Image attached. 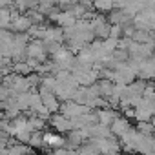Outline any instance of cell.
Instances as JSON below:
<instances>
[{
    "instance_id": "obj_1",
    "label": "cell",
    "mask_w": 155,
    "mask_h": 155,
    "mask_svg": "<svg viewBox=\"0 0 155 155\" xmlns=\"http://www.w3.org/2000/svg\"><path fill=\"white\" fill-rule=\"evenodd\" d=\"M91 108L81 102H75V101H66L60 104V113L66 115L68 119H77V117H82L86 113H90Z\"/></svg>"
},
{
    "instance_id": "obj_7",
    "label": "cell",
    "mask_w": 155,
    "mask_h": 155,
    "mask_svg": "<svg viewBox=\"0 0 155 155\" xmlns=\"http://www.w3.org/2000/svg\"><path fill=\"white\" fill-rule=\"evenodd\" d=\"M44 142H46V148L57 150L66 146V137H62L58 131H44Z\"/></svg>"
},
{
    "instance_id": "obj_8",
    "label": "cell",
    "mask_w": 155,
    "mask_h": 155,
    "mask_svg": "<svg viewBox=\"0 0 155 155\" xmlns=\"http://www.w3.org/2000/svg\"><path fill=\"white\" fill-rule=\"evenodd\" d=\"M33 26V20L28 17V15H18L13 22H11V31H15V33H28L29 31V28Z\"/></svg>"
},
{
    "instance_id": "obj_32",
    "label": "cell",
    "mask_w": 155,
    "mask_h": 155,
    "mask_svg": "<svg viewBox=\"0 0 155 155\" xmlns=\"http://www.w3.org/2000/svg\"><path fill=\"white\" fill-rule=\"evenodd\" d=\"M111 155H122V153H120V151H115V153H111Z\"/></svg>"
},
{
    "instance_id": "obj_25",
    "label": "cell",
    "mask_w": 155,
    "mask_h": 155,
    "mask_svg": "<svg viewBox=\"0 0 155 155\" xmlns=\"http://www.w3.org/2000/svg\"><path fill=\"white\" fill-rule=\"evenodd\" d=\"M26 15L33 20V24H42L44 22V13H40L37 8L35 9H29V11H26Z\"/></svg>"
},
{
    "instance_id": "obj_29",
    "label": "cell",
    "mask_w": 155,
    "mask_h": 155,
    "mask_svg": "<svg viewBox=\"0 0 155 155\" xmlns=\"http://www.w3.org/2000/svg\"><path fill=\"white\" fill-rule=\"evenodd\" d=\"M64 46L62 42H46V49H48V55H55L57 51H60Z\"/></svg>"
},
{
    "instance_id": "obj_34",
    "label": "cell",
    "mask_w": 155,
    "mask_h": 155,
    "mask_svg": "<svg viewBox=\"0 0 155 155\" xmlns=\"http://www.w3.org/2000/svg\"><path fill=\"white\" fill-rule=\"evenodd\" d=\"M95 155H106V153H95Z\"/></svg>"
},
{
    "instance_id": "obj_30",
    "label": "cell",
    "mask_w": 155,
    "mask_h": 155,
    "mask_svg": "<svg viewBox=\"0 0 155 155\" xmlns=\"http://www.w3.org/2000/svg\"><path fill=\"white\" fill-rule=\"evenodd\" d=\"M122 111H124V117L126 119H135V108H126Z\"/></svg>"
},
{
    "instance_id": "obj_35",
    "label": "cell",
    "mask_w": 155,
    "mask_h": 155,
    "mask_svg": "<svg viewBox=\"0 0 155 155\" xmlns=\"http://www.w3.org/2000/svg\"><path fill=\"white\" fill-rule=\"evenodd\" d=\"M131 155H133V153H131Z\"/></svg>"
},
{
    "instance_id": "obj_12",
    "label": "cell",
    "mask_w": 155,
    "mask_h": 155,
    "mask_svg": "<svg viewBox=\"0 0 155 155\" xmlns=\"http://www.w3.org/2000/svg\"><path fill=\"white\" fill-rule=\"evenodd\" d=\"M77 60H79L81 64H84V66H88V68H91L93 69V64H95V55H93V51L90 49V46H86V48H82L81 51H79V55H77Z\"/></svg>"
},
{
    "instance_id": "obj_11",
    "label": "cell",
    "mask_w": 155,
    "mask_h": 155,
    "mask_svg": "<svg viewBox=\"0 0 155 155\" xmlns=\"http://www.w3.org/2000/svg\"><path fill=\"white\" fill-rule=\"evenodd\" d=\"M119 117V111L115 108H104V110H99V122L104 124V126H110L115 122V119Z\"/></svg>"
},
{
    "instance_id": "obj_27",
    "label": "cell",
    "mask_w": 155,
    "mask_h": 155,
    "mask_svg": "<svg viewBox=\"0 0 155 155\" xmlns=\"http://www.w3.org/2000/svg\"><path fill=\"white\" fill-rule=\"evenodd\" d=\"M110 37L111 38H122L124 37V26H119V24H111V31H110Z\"/></svg>"
},
{
    "instance_id": "obj_10",
    "label": "cell",
    "mask_w": 155,
    "mask_h": 155,
    "mask_svg": "<svg viewBox=\"0 0 155 155\" xmlns=\"http://www.w3.org/2000/svg\"><path fill=\"white\" fill-rule=\"evenodd\" d=\"M131 128H133V126H131L130 119H126V117H120V115H119V117L115 119V122L111 124V133H113V135H117V137L120 139V137H122L126 131H130Z\"/></svg>"
},
{
    "instance_id": "obj_5",
    "label": "cell",
    "mask_w": 155,
    "mask_h": 155,
    "mask_svg": "<svg viewBox=\"0 0 155 155\" xmlns=\"http://www.w3.org/2000/svg\"><path fill=\"white\" fill-rule=\"evenodd\" d=\"M38 93L42 95V102L46 104V108L51 111V113H58L60 111V99L53 93V91H46V90H38Z\"/></svg>"
},
{
    "instance_id": "obj_28",
    "label": "cell",
    "mask_w": 155,
    "mask_h": 155,
    "mask_svg": "<svg viewBox=\"0 0 155 155\" xmlns=\"http://www.w3.org/2000/svg\"><path fill=\"white\" fill-rule=\"evenodd\" d=\"M119 44H120V40L119 38H106L104 40V46H106V49H108V53H113L115 49H119Z\"/></svg>"
},
{
    "instance_id": "obj_33",
    "label": "cell",
    "mask_w": 155,
    "mask_h": 155,
    "mask_svg": "<svg viewBox=\"0 0 155 155\" xmlns=\"http://www.w3.org/2000/svg\"><path fill=\"white\" fill-rule=\"evenodd\" d=\"M151 122H153V126H155V115H153V119H151Z\"/></svg>"
},
{
    "instance_id": "obj_4",
    "label": "cell",
    "mask_w": 155,
    "mask_h": 155,
    "mask_svg": "<svg viewBox=\"0 0 155 155\" xmlns=\"http://www.w3.org/2000/svg\"><path fill=\"white\" fill-rule=\"evenodd\" d=\"M135 79H139L137 73H135V71L128 66V62H126V64H120V68L115 71L113 82H115V84H124V86H128V84H131Z\"/></svg>"
},
{
    "instance_id": "obj_23",
    "label": "cell",
    "mask_w": 155,
    "mask_h": 155,
    "mask_svg": "<svg viewBox=\"0 0 155 155\" xmlns=\"http://www.w3.org/2000/svg\"><path fill=\"white\" fill-rule=\"evenodd\" d=\"M150 38H151V31H148V29H137L133 35V40L139 44H146V42H150Z\"/></svg>"
},
{
    "instance_id": "obj_21",
    "label": "cell",
    "mask_w": 155,
    "mask_h": 155,
    "mask_svg": "<svg viewBox=\"0 0 155 155\" xmlns=\"http://www.w3.org/2000/svg\"><path fill=\"white\" fill-rule=\"evenodd\" d=\"M13 73H18V75H24L28 77L29 73H33V69L29 68V64L24 60V62H13Z\"/></svg>"
},
{
    "instance_id": "obj_17",
    "label": "cell",
    "mask_w": 155,
    "mask_h": 155,
    "mask_svg": "<svg viewBox=\"0 0 155 155\" xmlns=\"http://www.w3.org/2000/svg\"><path fill=\"white\" fill-rule=\"evenodd\" d=\"M46 31H48V26L42 22V24H33L31 28H29V37L31 38H42L44 40V37H46Z\"/></svg>"
},
{
    "instance_id": "obj_22",
    "label": "cell",
    "mask_w": 155,
    "mask_h": 155,
    "mask_svg": "<svg viewBox=\"0 0 155 155\" xmlns=\"http://www.w3.org/2000/svg\"><path fill=\"white\" fill-rule=\"evenodd\" d=\"M137 131H140L142 135H155V126L151 120L146 122H137Z\"/></svg>"
},
{
    "instance_id": "obj_24",
    "label": "cell",
    "mask_w": 155,
    "mask_h": 155,
    "mask_svg": "<svg viewBox=\"0 0 155 155\" xmlns=\"http://www.w3.org/2000/svg\"><path fill=\"white\" fill-rule=\"evenodd\" d=\"M111 55L115 57V60H117L119 64H126V62L130 60V51H128V49H122V48L115 49V51H113Z\"/></svg>"
},
{
    "instance_id": "obj_3",
    "label": "cell",
    "mask_w": 155,
    "mask_h": 155,
    "mask_svg": "<svg viewBox=\"0 0 155 155\" xmlns=\"http://www.w3.org/2000/svg\"><path fill=\"white\" fill-rule=\"evenodd\" d=\"M49 124H51V128H53L55 131H58V133H69V131L73 130L71 119H68V117L62 115L60 111H58V113H53V115L49 117Z\"/></svg>"
},
{
    "instance_id": "obj_9",
    "label": "cell",
    "mask_w": 155,
    "mask_h": 155,
    "mask_svg": "<svg viewBox=\"0 0 155 155\" xmlns=\"http://www.w3.org/2000/svg\"><path fill=\"white\" fill-rule=\"evenodd\" d=\"M84 142H86V140H84L81 130H71L69 133H66V146H64V148H68V150H77V148H81Z\"/></svg>"
},
{
    "instance_id": "obj_19",
    "label": "cell",
    "mask_w": 155,
    "mask_h": 155,
    "mask_svg": "<svg viewBox=\"0 0 155 155\" xmlns=\"http://www.w3.org/2000/svg\"><path fill=\"white\" fill-rule=\"evenodd\" d=\"M46 128V119L38 117V115H31L29 117V130L31 131H42Z\"/></svg>"
},
{
    "instance_id": "obj_18",
    "label": "cell",
    "mask_w": 155,
    "mask_h": 155,
    "mask_svg": "<svg viewBox=\"0 0 155 155\" xmlns=\"http://www.w3.org/2000/svg\"><path fill=\"white\" fill-rule=\"evenodd\" d=\"M38 4H40V0H15V8L20 11L35 9V8H38Z\"/></svg>"
},
{
    "instance_id": "obj_2",
    "label": "cell",
    "mask_w": 155,
    "mask_h": 155,
    "mask_svg": "<svg viewBox=\"0 0 155 155\" xmlns=\"http://www.w3.org/2000/svg\"><path fill=\"white\" fill-rule=\"evenodd\" d=\"M28 58H38L40 62H46L48 60V49H46V40L42 38H33L29 44H28Z\"/></svg>"
},
{
    "instance_id": "obj_31",
    "label": "cell",
    "mask_w": 155,
    "mask_h": 155,
    "mask_svg": "<svg viewBox=\"0 0 155 155\" xmlns=\"http://www.w3.org/2000/svg\"><path fill=\"white\" fill-rule=\"evenodd\" d=\"M128 2H130V0H115V8L117 9H124L128 6Z\"/></svg>"
},
{
    "instance_id": "obj_14",
    "label": "cell",
    "mask_w": 155,
    "mask_h": 155,
    "mask_svg": "<svg viewBox=\"0 0 155 155\" xmlns=\"http://www.w3.org/2000/svg\"><path fill=\"white\" fill-rule=\"evenodd\" d=\"M97 84H99V90H101V95H102V97L110 99V97L113 95V88H115V82H113V81H108V79H101Z\"/></svg>"
},
{
    "instance_id": "obj_6",
    "label": "cell",
    "mask_w": 155,
    "mask_h": 155,
    "mask_svg": "<svg viewBox=\"0 0 155 155\" xmlns=\"http://www.w3.org/2000/svg\"><path fill=\"white\" fill-rule=\"evenodd\" d=\"M137 77L142 81H155V60H153V57L140 62V69H139Z\"/></svg>"
},
{
    "instance_id": "obj_16",
    "label": "cell",
    "mask_w": 155,
    "mask_h": 155,
    "mask_svg": "<svg viewBox=\"0 0 155 155\" xmlns=\"http://www.w3.org/2000/svg\"><path fill=\"white\" fill-rule=\"evenodd\" d=\"M11 22H13L11 8H0V28H2V29H9Z\"/></svg>"
},
{
    "instance_id": "obj_15",
    "label": "cell",
    "mask_w": 155,
    "mask_h": 155,
    "mask_svg": "<svg viewBox=\"0 0 155 155\" xmlns=\"http://www.w3.org/2000/svg\"><path fill=\"white\" fill-rule=\"evenodd\" d=\"M93 9L101 13H110L115 9V0H93Z\"/></svg>"
},
{
    "instance_id": "obj_20",
    "label": "cell",
    "mask_w": 155,
    "mask_h": 155,
    "mask_svg": "<svg viewBox=\"0 0 155 155\" xmlns=\"http://www.w3.org/2000/svg\"><path fill=\"white\" fill-rule=\"evenodd\" d=\"M29 146H31V148H37V150L46 148V142H44V131H33L31 140H29Z\"/></svg>"
},
{
    "instance_id": "obj_13",
    "label": "cell",
    "mask_w": 155,
    "mask_h": 155,
    "mask_svg": "<svg viewBox=\"0 0 155 155\" xmlns=\"http://www.w3.org/2000/svg\"><path fill=\"white\" fill-rule=\"evenodd\" d=\"M44 40L46 42H66V38H64V28H48Z\"/></svg>"
},
{
    "instance_id": "obj_26",
    "label": "cell",
    "mask_w": 155,
    "mask_h": 155,
    "mask_svg": "<svg viewBox=\"0 0 155 155\" xmlns=\"http://www.w3.org/2000/svg\"><path fill=\"white\" fill-rule=\"evenodd\" d=\"M31 135H33V131H31V130H22V131H18V133L15 135V139H17L18 142H22V144H29Z\"/></svg>"
}]
</instances>
